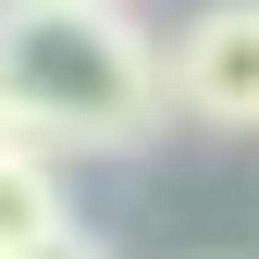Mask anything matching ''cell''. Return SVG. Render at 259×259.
I'll list each match as a JSON object with an SVG mask.
<instances>
[{"instance_id": "1", "label": "cell", "mask_w": 259, "mask_h": 259, "mask_svg": "<svg viewBox=\"0 0 259 259\" xmlns=\"http://www.w3.org/2000/svg\"><path fill=\"white\" fill-rule=\"evenodd\" d=\"M0 87L62 160H136L173 111V62L148 50L136 0H0Z\"/></svg>"}, {"instance_id": "2", "label": "cell", "mask_w": 259, "mask_h": 259, "mask_svg": "<svg viewBox=\"0 0 259 259\" xmlns=\"http://www.w3.org/2000/svg\"><path fill=\"white\" fill-rule=\"evenodd\" d=\"M173 111L222 123V136H259V0H210L173 37Z\"/></svg>"}, {"instance_id": "3", "label": "cell", "mask_w": 259, "mask_h": 259, "mask_svg": "<svg viewBox=\"0 0 259 259\" xmlns=\"http://www.w3.org/2000/svg\"><path fill=\"white\" fill-rule=\"evenodd\" d=\"M74 222V198H62V148H0V247H37Z\"/></svg>"}, {"instance_id": "4", "label": "cell", "mask_w": 259, "mask_h": 259, "mask_svg": "<svg viewBox=\"0 0 259 259\" xmlns=\"http://www.w3.org/2000/svg\"><path fill=\"white\" fill-rule=\"evenodd\" d=\"M25 259H99V235H74V222H62V235H37Z\"/></svg>"}, {"instance_id": "5", "label": "cell", "mask_w": 259, "mask_h": 259, "mask_svg": "<svg viewBox=\"0 0 259 259\" xmlns=\"http://www.w3.org/2000/svg\"><path fill=\"white\" fill-rule=\"evenodd\" d=\"M0 148H37V123H25V99L0 87Z\"/></svg>"}, {"instance_id": "6", "label": "cell", "mask_w": 259, "mask_h": 259, "mask_svg": "<svg viewBox=\"0 0 259 259\" xmlns=\"http://www.w3.org/2000/svg\"><path fill=\"white\" fill-rule=\"evenodd\" d=\"M0 259H25V247H0Z\"/></svg>"}]
</instances>
